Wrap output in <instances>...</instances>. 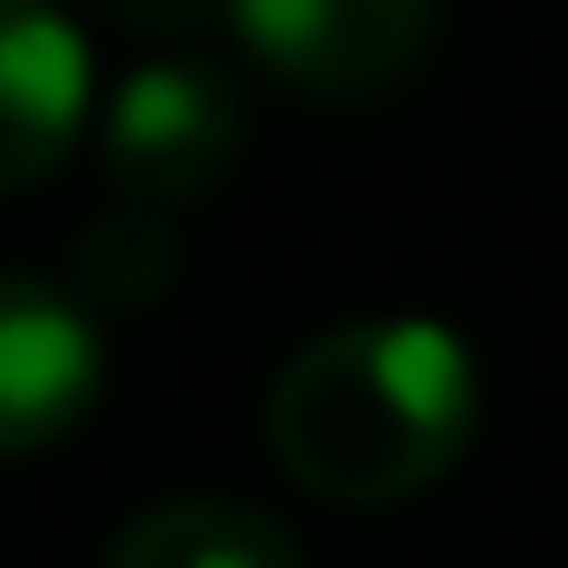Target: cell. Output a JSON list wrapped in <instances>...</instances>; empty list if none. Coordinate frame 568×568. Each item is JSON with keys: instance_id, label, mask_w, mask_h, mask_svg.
I'll return each mask as SVG.
<instances>
[{"instance_id": "cell-1", "label": "cell", "mask_w": 568, "mask_h": 568, "mask_svg": "<svg viewBox=\"0 0 568 568\" xmlns=\"http://www.w3.org/2000/svg\"><path fill=\"white\" fill-rule=\"evenodd\" d=\"M479 435V355L426 311H373L302 337L266 390L284 479L328 506H399Z\"/></svg>"}, {"instance_id": "cell-2", "label": "cell", "mask_w": 568, "mask_h": 568, "mask_svg": "<svg viewBox=\"0 0 568 568\" xmlns=\"http://www.w3.org/2000/svg\"><path fill=\"white\" fill-rule=\"evenodd\" d=\"M106 186L124 204L178 213L195 195H213L240 151H248V98L240 71L213 53H142L133 71H115V89L89 115Z\"/></svg>"}, {"instance_id": "cell-3", "label": "cell", "mask_w": 568, "mask_h": 568, "mask_svg": "<svg viewBox=\"0 0 568 568\" xmlns=\"http://www.w3.org/2000/svg\"><path fill=\"white\" fill-rule=\"evenodd\" d=\"M213 18L302 98H382L435 44V0H213Z\"/></svg>"}, {"instance_id": "cell-4", "label": "cell", "mask_w": 568, "mask_h": 568, "mask_svg": "<svg viewBox=\"0 0 568 568\" xmlns=\"http://www.w3.org/2000/svg\"><path fill=\"white\" fill-rule=\"evenodd\" d=\"M106 399V320L53 284L0 266V462L71 444Z\"/></svg>"}, {"instance_id": "cell-5", "label": "cell", "mask_w": 568, "mask_h": 568, "mask_svg": "<svg viewBox=\"0 0 568 568\" xmlns=\"http://www.w3.org/2000/svg\"><path fill=\"white\" fill-rule=\"evenodd\" d=\"M98 115L89 36L62 0H0V195L53 178Z\"/></svg>"}, {"instance_id": "cell-6", "label": "cell", "mask_w": 568, "mask_h": 568, "mask_svg": "<svg viewBox=\"0 0 568 568\" xmlns=\"http://www.w3.org/2000/svg\"><path fill=\"white\" fill-rule=\"evenodd\" d=\"M98 568H311V559L284 515L222 497V488H186V497H151L142 515H124Z\"/></svg>"}, {"instance_id": "cell-7", "label": "cell", "mask_w": 568, "mask_h": 568, "mask_svg": "<svg viewBox=\"0 0 568 568\" xmlns=\"http://www.w3.org/2000/svg\"><path fill=\"white\" fill-rule=\"evenodd\" d=\"M178 266H186L178 222L151 213V204H124V195L71 240V293H80L98 320H106V311H151V302L178 284Z\"/></svg>"}]
</instances>
